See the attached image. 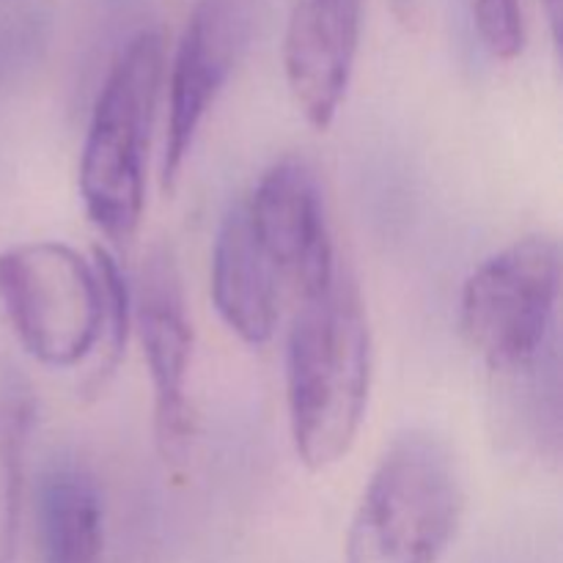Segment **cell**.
Listing matches in <instances>:
<instances>
[{"label": "cell", "mask_w": 563, "mask_h": 563, "mask_svg": "<svg viewBox=\"0 0 563 563\" xmlns=\"http://www.w3.org/2000/svg\"><path fill=\"white\" fill-rule=\"evenodd\" d=\"M251 31L253 0H196L192 5L165 69L168 119L159 159V185L165 192L176 187L209 110L245 55Z\"/></svg>", "instance_id": "52a82bcc"}, {"label": "cell", "mask_w": 563, "mask_h": 563, "mask_svg": "<svg viewBox=\"0 0 563 563\" xmlns=\"http://www.w3.org/2000/svg\"><path fill=\"white\" fill-rule=\"evenodd\" d=\"M33 537L38 563H102L104 495L75 460H53L33 484Z\"/></svg>", "instance_id": "8fae6325"}, {"label": "cell", "mask_w": 563, "mask_h": 563, "mask_svg": "<svg viewBox=\"0 0 563 563\" xmlns=\"http://www.w3.org/2000/svg\"><path fill=\"white\" fill-rule=\"evenodd\" d=\"M209 295L225 328L247 346H264L280 322L284 286L253 242L240 203L220 220L209 267Z\"/></svg>", "instance_id": "30bf717a"}, {"label": "cell", "mask_w": 563, "mask_h": 563, "mask_svg": "<svg viewBox=\"0 0 563 563\" xmlns=\"http://www.w3.org/2000/svg\"><path fill=\"white\" fill-rule=\"evenodd\" d=\"M372 328L357 280L339 264L319 295L297 302L286 339V410L300 465L319 473L355 445L372 399Z\"/></svg>", "instance_id": "6da1fadb"}, {"label": "cell", "mask_w": 563, "mask_h": 563, "mask_svg": "<svg viewBox=\"0 0 563 563\" xmlns=\"http://www.w3.org/2000/svg\"><path fill=\"white\" fill-rule=\"evenodd\" d=\"M363 0H295L284 36L291 99L313 130H328L344 108L361 47Z\"/></svg>", "instance_id": "9c48e42d"}, {"label": "cell", "mask_w": 563, "mask_h": 563, "mask_svg": "<svg viewBox=\"0 0 563 563\" xmlns=\"http://www.w3.org/2000/svg\"><path fill=\"white\" fill-rule=\"evenodd\" d=\"M33 427V394L20 374L0 372V563H16L25 489V449Z\"/></svg>", "instance_id": "7c38bea8"}, {"label": "cell", "mask_w": 563, "mask_h": 563, "mask_svg": "<svg viewBox=\"0 0 563 563\" xmlns=\"http://www.w3.org/2000/svg\"><path fill=\"white\" fill-rule=\"evenodd\" d=\"M240 203L253 242L295 302L319 295L339 269L328 201L317 170L300 157L269 165Z\"/></svg>", "instance_id": "8992f818"}, {"label": "cell", "mask_w": 563, "mask_h": 563, "mask_svg": "<svg viewBox=\"0 0 563 563\" xmlns=\"http://www.w3.org/2000/svg\"><path fill=\"white\" fill-rule=\"evenodd\" d=\"M168 49L159 27H143L110 66L80 148L77 190L88 220L113 242H130L146 209V168L165 91Z\"/></svg>", "instance_id": "7a4b0ae2"}, {"label": "cell", "mask_w": 563, "mask_h": 563, "mask_svg": "<svg viewBox=\"0 0 563 563\" xmlns=\"http://www.w3.org/2000/svg\"><path fill=\"white\" fill-rule=\"evenodd\" d=\"M465 500L460 462L440 434H396L357 500L344 563H438L456 539Z\"/></svg>", "instance_id": "3957f363"}, {"label": "cell", "mask_w": 563, "mask_h": 563, "mask_svg": "<svg viewBox=\"0 0 563 563\" xmlns=\"http://www.w3.org/2000/svg\"><path fill=\"white\" fill-rule=\"evenodd\" d=\"M93 264L99 269V280H102L104 291V335H102V363H99L97 374L91 377L93 390H102L104 383L119 368L121 355H124L126 339L132 333V284L126 280L124 269H121L119 258L108 251V247H93Z\"/></svg>", "instance_id": "4fadbf2b"}, {"label": "cell", "mask_w": 563, "mask_h": 563, "mask_svg": "<svg viewBox=\"0 0 563 563\" xmlns=\"http://www.w3.org/2000/svg\"><path fill=\"white\" fill-rule=\"evenodd\" d=\"M550 14V25H553V36L559 38V27H561V0H544Z\"/></svg>", "instance_id": "9a60e30c"}, {"label": "cell", "mask_w": 563, "mask_h": 563, "mask_svg": "<svg viewBox=\"0 0 563 563\" xmlns=\"http://www.w3.org/2000/svg\"><path fill=\"white\" fill-rule=\"evenodd\" d=\"M0 311L22 350L47 368H75L102 346L99 269L69 242L33 240L0 251Z\"/></svg>", "instance_id": "5b68a950"}, {"label": "cell", "mask_w": 563, "mask_h": 563, "mask_svg": "<svg viewBox=\"0 0 563 563\" xmlns=\"http://www.w3.org/2000/svg\"><path fill=\"white\" fill-rule=\"evenodd\" d=\"M132 330L141 341L154 394V443L165 462H181L192 440L187 379L196 330L187 313L179 264L168 245H157L132 284Z\"/></svg>", "instance_id": "ba28073f"}, {"label": "cell", "mask_w": 563, "mask_h": 563, "mask_svg": "<svg viewBox=\"0 0 563 563\" xmlns=\"http://www.w3.org/2000/svg\"><path fill=\"white\" fill-rule=\"evenodd\" d=\"M467 5L487 53L498 60L520 58L526 49L520 0H467Z\"/></svg>", "instance_id": "5bb4252c"}, {"label": "cell", "mask_w": 563, "mask_h": 563, "mask_svg": "<svg viewBox=\"0 0 563 563\" xmlns=\"http://www.w3.org/2000/svg\"><path fill=\"white\" fill-rule=\"evenodd\" d=\"M561 297L559 242L522 236L484 258L460 291V333L498 374H526L553 346Z\"/></svg>", "instance_id": "277c9868"}]
</instances>
